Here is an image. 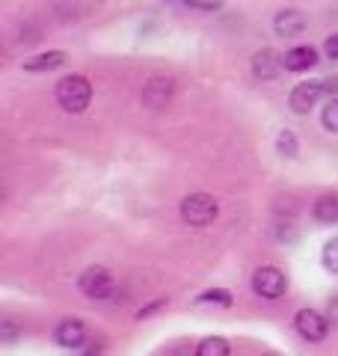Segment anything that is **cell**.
Wrapping results in <instances>:
<instances>
[{
	"mask_svg": "<svg viewBox=\"0 0 338 356\" xmlns=\"http://www.w3.org/2000/svg\"><path fill=\"white\" fill-rule=\"evenodd\" d=\"M89 102H92V83L83 74H69L56 83V104L65 113H83Z\"/></svg>",
	"mask_w": 338,
	"mask_h": 356,
	"instance_id": "cell-1",
	"label": "cell"
},
{
	"mask_svg": "<svg viewBox=\"0 0 338 356\" xmlns=\"http://www.w3.org/2000/svg\"><path fill=\"white\" fill-rule=\"evenodd\" d=\"M217 214H220V205L211 193H190L182 202V220L187 226H196V229L211 226Z\"/></svg>",
	"mask_w": 338,
	"mask_h": 356,
	"instance_id": "cell-2",
	"label": "cell"
},
{
	"mask_svg": "<svg viewBox=\"0 0 338 356\" xmlns=\"http://www.w3.org/2000/svg\"><path fill=\"white\" fill-rule=\"evenodd\" d=\"M77 288L89 300H110L116 294V280H113V273L104 270V267H86L81 273V280H77Z\"/></svg>",
	"mask_w": 338,
	"mask_h": 356,
	"instance_id": "cell-3",
	"label": "cell"
},
{
	"mask_svg": "<svg viewBox=\"0 0 338 356\" xmlns=\"http://www.w3.org/2000/svg\"><path fill=\"white\" fill-rule=\"evenodd\" d=\"M252 291L264 300H279L288 291V276L279 267H258L252 273Z\"/></svg>",
	"mask_w": 338,
	"mask_h": 356,
	"instance_id": "cell-4",
	"label": "cell"
},
{
	"mask_svg": "<svg viewBox=\"0 0 338 356\" xmlns=\"http://www.w3.org/2000/svg\"><path fill=\"white\" fill-rule=\"evenodd\" d=\"M323 95H330V83L326 81H306V83H297L294 92H291L288 104L294 113H309V110L321 102Z\"/></svg>",
	"mask_w": 338,
	"mask_h": 356,
	"instance_id": "cell-5",
	"label": "cell"
},
{
	"mask_svg": "<svg viewBox=\"0 0 338 356\" xmlns=\"http://www.w3.org/2000/svg\"><path fill=\"white\" fill-rule=\"evenodd\" d=\"M294 327L306 341H323L330 336V321L314 309H300L297 318H294Z\"/></svg>",
	"mask_w": 338,
	"mask_h": 356,
	"instance_id": "cell-6",
	"label": "cell"
},
{
	"mask_svg": "<svg viewBox=\"0 0 338 356\" xmlns=\"http://www.w3.org/2000/svg\"><path fill=\"white\" fill-rule=\"evenodd\" d=\"M86 336H89L86 324H83V321H77V318H65L54 330V341L60 344V348H83Z\"/></svg>",
	"mask_w": 338,
	"mask_h": 356,
	"instance_id": "cell-7",
	"label": "cell"
},
{
	"mask_svg": "<svg viewBox=\"0 0 338 356\" xmlns=\"http://www.w3.org/2000/svg\"><path fill=\"white\" fill-rule=\"evenodd\" d=\"M172 92H175V83L169 81V77H152L149 83H145V89H143V104L145 107H166V102L172 98Z\"/></svg>",
	"mask_w": 338,
	"mask_h": 356,
	"instance_id": "cell-8",
	"label": "cell"
},
{
	"mask_svg": "<svg viewBox=\"0 0 338 356\" xmlns=\"http://www.w3.org/2000/svg\"><path fill=\"white\" fill-rule=\"evenodd\" d=\"M285 69V63H282V57L276 51H258L252 57V74L258 77V81H273V77H279V72Z\"/></svg>",
	"mask_w": 338,
	"mask_h": 356,
	"instance_id": "cell-9",
	"label": "cell"
},
{
	"mask_svg": "<svg viewBox=\"0 0 338 356\" xmlns=\"http://www.w3.org/2000/svg\"><path fill=\"white\" fill-rule=\"evenodd\" d=\"M282 63H285V72H309L314 63H318V51L312 48V44H300V48H291L285 57H282Z\"/></svg>",
	"mask_w": 338,
	"mask_h": 356,
	"instance_id": "cell-10",
	"label": "cell"
},
{
	"mask_svg": "<svg viewBox=\"0 0 338 356\" xmlns=\"http://www.w3.org/2000/svg\"><path fill=\"white\" fill-rule=\"evenodd\" d=\"M65 60H69V57H65V51H45V54H36V57L24 60V72H33V74L54 72V69H60Z\"/></svg>",
	"mask_w": 338,
	"mask_h": 356,
	"instance_id": "cell-11",
	"label": "cell"
},
{
	"mask_svg": "<svg viewBox=\"0 0 338 356\" xmlns=\"http://www.w3.org/2000/svg\"><path fill=\"white\" fill-rule=\"evenodd\" d=\"M306 24H309L306 15L297 13V9H285V13H279L276 21H273V27H276L279 36H297V33L306 30Z\"/></svg>",
	"mask_w": 338,
	"mask_h": 356,
	"instance_id": "cell-12",
	"label": "cell"
},
{
	"mask_svg": "<svg viewBox=\"0 0 338 356\" xmlns=\"http://www.w3.org/2000/svg\"><path fill=\"white\" fill-rule=\"evenodd\" d=\"M314 220L323 222V226H332L338 222V196L335 193H326L314 202Z\"/></svg>",
	"mask_w": 338,
	"mask_h": 356,
	"instance_id": "cell-13",
	"label": "cell"
},
{
	"mask_svg": "<svg viewBox=\"0 0 338 356\" xmlns=\"http://www.w3.org/2000/svg\"><path fill=\"white\" fill-rule=\"evenodd\" d=\"M196 356H229V341L220 339V336H211V339H202Z\"/></svg>",
	"mask_w": 338,
	"mask_h": 356,
	"instance_id": "cell-14",
	"label": "cell"
},
{
	"mask_svg": "<svg viewBox=\"0 0 338 356\" xmlns=\"http://www.w3.org/2000/svg\"><path fill=\"white\" fill-rule=\"evenodd\" d=\"M276 149H279V154H282V158H297L300 146H297V137H294V131H282L279 137H276Z\"/></svg>",
	"mask_w": 338,
	"mask_h": 356,
	"instance_id": "cell-15",
	"label": "cell"
},
{
	"mask_svg": "<svg viewBox=\"0 0 338 356\" xmlns=\"http://www.w3.org/2000/svg\"><path fill=\"white\" fill-rule=\"evenodd\" d=\"M321 261H323V267H326V270H330V273H338V238L326 241Z\"/></svg>",
	"mask_w": 338,
	"mask_h": 356,
	"instance_id": "cell-16",
	"label": "cell"
},
{
	"mask_svg": "<svg viewBox=\"0 0 338 356\" xmlns=\"http://www.w3.org/2000/svg\"><path fill=\"white\" fill-rule=\"evenodd\" d=\"M321 122H323V128H326V131L338 134V98H330V102H326Z\"/></svg>",
	"mask_w": 338,
	"mask_h": 356,
	"instance_id": "cell-17",
	"label": "cell"
},
{
	"mask_svg": "<svg viewBox=\"0 0 338 356\" xmlns=\"http://www.w3.org/2000/svg\"><path fill=\"white\" fill-rule=\"evenodd\" d=\"M196 303H217V306H232V294L225 288H211L202 297H196Z\"/></svg>",
	"mask_w": 338,
	"mask_h": 356,
	"instance_id": "cell-18",
	"label": "cell"
},
{
	"mask_svg": "<svg viewBox=\"0 0 338 356\" xmlns=\"http://www.w3.org/2000/svg\"><path fill=\"white\" fill-rule=\"evenodd\" d=\"M18 332H21V327L15 324L13 318H6L3 324H0V341H3V344H13V341L18 339Z\"/></svg>",
	"mask_w": 338,
	"mask_h": 356,
	"instance_id": "cell-19",
	"label": "cell"
},
{
	"mask_svg": "<svg viewBox=\"0 0 338 356\" xmlns=\"http://www.w3.org/2000/svg\"><path fill=\"white\" fill-rule=\"evenodd\" d=\"M323 51H326V57H330V60H338V33H335V36L326 39Z\"/></svg>",
	"mask_w": 338,
	"mask_h": 356,
	"instance_id": "cell-20",
	"label": "cell"
},
{
	"mask_svg": "<svg viewBox=\"0 0 338 356\" xmlns=\"http://www.w3.org/2000/svg\"><path fill=\"white\" fill-rule=\"evenodd\" d=\"M169 356H196V353H190V348H184V344H178V348L169 353Z\"/></svg>",
	"mask_w": 338,
	"mask_h": 356,
	"instance_id": "cell-21",
	"label": "cell"
},
{
	"mask_svg": "<svg viewBox=\"0 0 338 356\" xmlns=\"http://www.w3.org/2000/svg\"><path fill=\"white\" fill-rule=\"evenodd\" d=\"M261 356H279V353H273V350H267V353H261Z\"/></svg>",
	"mask_w": 338,
	"mask_h": 356,
	"instance_id": "cell-22",
	"label": "cell"
}]
</instances>
